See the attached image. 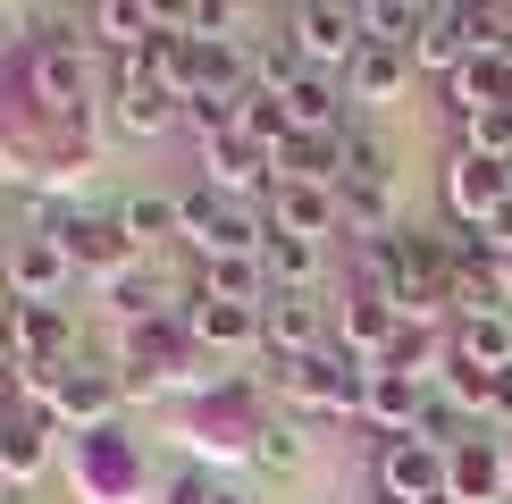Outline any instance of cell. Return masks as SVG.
Wrapping results in <instances>:
<instances>
[{
  "mask_svg": "<svg viewBox=\"0 0 512 504\" xmlns=\"http://www.w3.org/2000/svg\"><path fill=\"white\" fill-rule=\"evenodd\" d=\"M185 202V244H194V261H261L269 252V210L261 202H227L210 194V185H194Z\"/></svg>",
  "mask_w": 512,
  "mask_h": 504,
  "instance_id": "2",
  "label": "cell"
},
{
  "mask_svg": "<svg viewBox=\"0 0 512 504\" xmlns=\"http://www.w3.org/2000/svg\"><path fill=\"white\" fill-rule=\"evenodd\" d=\"M0 286H9V303H68L76 269H68V252H59V236H9Z\"/></svg>",
  "mask_w": 512,
  "mask_h": 504,
  "instance_id": "11",
  "label": "cell"
},
{
  "mask_svg": "<svg viewBox=\"0 0 512 504\" xmlns=\"http://www.w3.org/2000/svg\"><path fill=\"white\" fill-rule=\"evenodd\" d=\"M110 126L118 135H168V126H185V93H168V84H152V76H135L118 59V84H110Z\"/></svg>",
  "mask_w": 512,
  "mask_h": 504,
  "instance_id": "14",
  "label": "cell"
},
{
  "mask_svg": "<svg viewBox=\"0 0 512 504\" xmlns=\"http://www.w3.org/2000/svg\"><path fill=\"white\" fill-rule=\"evenodd\" d=\"M51 412H17V420H0V479H9V488H26V479H42L51 471Z\"/></svg>",
  "mask_w": 512,
  "mask_h": 504,
  "instance_id": "21",
  "label": "cell"
},
{
  "mask_svg": "<svg viewBox=\"0 0 512 504\" xmlns=\"http://www.w3.org/2000/svg\"><path fill=\"white\" fill-rule=\"evenodd\" d=\"M261 210H269V227H277V236H303V244H328V236H345V210H336V185L277 177Z\"/></svg>",
  "mask_w": 512,
  "mask_h": 504,
  "instance_id": "13",
  "label": "cell"
},
{
  "mask_svg": "<svg viewBox=\"0 0 512 504\" xmlns=\"http://www.w3.org/2000/svg\"><path fill=\"white\" fill-rule=\"evenodd\" d=\"M429 504H454V496H429Z\"/></svg>",
  "mask_w": 512,
  "mask_h": 504,
  "instance_id": "39",
  "label": "cell"
},
{
  "mask_svg": "<svg viewBox=\"0 0 512 504\" xmlns=\"http://www.w3.org/2000/svg\"><path fill=\"white\" fill-rule=\"evenodd\" d=\"M445 370L504 378V370H512V311H479V320H454V328H445Z\"/></svg>",
  "mask_w": 512,
  "mask_h": 504,
  "instance_id": "17",
  "label": "cell"
},
{
  "mask_svg": "<svg viewBox=\"0 0 512 504\" xmlns=\"http://www.w3.org/2000/svg\"><path fill=\"white\" fill-rule=\"evenodd\" d=\"M471 51H479V34H471V9H429V34H420L412 68H437V76H454Z\"/></svg>",
  "mask_w": 512,
  "mask_h": 504,
  "instance_id": "25",
  "label": "cell"
},
{
  "mask_svg": "<svg viewBox=\"0 0 512 504\" xmlns=\"http://www.w3.org/2000/svg\"><path fill=\"white\" fill-rule=\"evenodd\" d=\"M429 395H437V378H412V370H387V362H378L370 387H361V420H370L378 437H412L420 412H429Z\"/></svg>",
  "mask_w": 512,
  "mask_h": 504,
  "instance_id": "15",
  "label": "cell"
},
{
  "mask_svg": "<svg viewBox=\"0 0 512 504\" xmlns=\"http://www.w3.org/2000/svg\"><path fill=\"white\" fill-rule=\"evenodd\" d=\"M118 227H126L135 244H168V236H185V202L143 185V194H126V202H118Z\"/></svg>",
  "mask_w": 512,
  "mask_h": 504,
  "instance_id": "27",
  "label": "cell"
},
{
  "mask_svg": "<svg viewBox=\"0 0 512 504\" xmlns=\"http://www.w3.org/2000/svg\"><path fill=\"white\" fill-rule=\"evenodd\" d=\"M403 84H412V51H378V42H361V59L345 68V101L387 110V101H403Z\"/></svg>",
  "mask_w": 512,
  "mask_h": 504,
  "instance_id": "22",
  "label": "cell"
},
{
  "mask_svg": "<svg viewBox=\"0 0 512 504\" xmlns=\"http://www.w3.org/2000/svg\"><path fill=\"white\" fill-rule=\"evenodd\" d=\"M445 496L454 504H504L512 479H504V437L487 429L471 437V446H454V462H445Z\"/></svg>",
  "mask_w": 512,
  "mask_h": 504,
  "instance_id": "18",
  "label": "cell"
},
{
  "mask_svg": "<svg viewBox=\"0 0 512 504\" xmlns=\"http://www.w3.org/2000/svg\"><path fill=\"white\" fill-rule=\"evenodd\" d=\"M0 504H9V479H0Z\"/></svg>",
  "mask_w": 512,
  "mask_h": 504,
  "instance_id": "38",
  "label": "cell"
},
{
  "mask_svg": "<svg viewBox=\"0 0 512 504\" xmlns=\"http://www.w3.org/2000/svg\"><path fill=\"white\" fill-rule=\"evenodd\" d=\"M462 152H479V160H504V168H512V110H479V118H462Z\"/></svg>",
  "mask_w": 512,
  "mask_h": 504,
  "instance_id": "31",
  "label": "cell"
},
{
  "mask_svg": "<svg viewBox=\"0 0 512 504\" xmlns=\"http://www.w3.org/2000/svg\"><path fill=\"white\" fill-rule=\"evenodd\" d=\"M68 488H76V504H143V454L118 420L84 429L68 446Z\"/></svg>",
  "mask_w": 512,
  "mask_h": 504,
  "instance_id": "3",
  "label": "cell"
},
{
  "mask_svg": "<svg viewBox=\"0 0 512 504\" xmlns=\"http://www.w3.org/2000/svg\"><path fill=\"white\" fill-rule=\"evenodd\" d=\"M420 34H429V9H420V0H361V42H378V51H420Z\"/></svg>",
  "mask_w": 512,
  "mask_h": 504,
  "instance_id": "26",
  "label": "cell"
},
{
  "mask_svg": "<svg viewBox=\"0 0 512 504\" xmlns=\"http://www.w3.org/2000/svg\"><path fill=\"white\" fill-rule=\"evenodd\" d=\"M261 269H269V294H311L319 278H328V244H303V236H277L269 227Z\"/></svg>",
  "mask_w": 512,
  "mask_h": 504,
  "instance_id": "23",
  "label": "cell"
},
{
  "mask_svg": "<svg viewBox=\"0 0 512 504\" xmlns=\"http://www.w3.org/2000/svg\"><path fill=\"white\" fill-rule=\"evenodd\" d=\"M219 488H210V471H194V462H185V471H168L160 488H152V504H210Z\"/></svg>",
  "mask_w": 512,
  "mask_h": 504,
  "instance_id": "34",
  "label": "cell"
},
{
  "mask_svg": "<svg viewBox=\"0 0 512 504\" xmlns=\"http://www.w3.org/2000/svg\"><path fill=\"white\" fill-rule=\"evenodd\" d=\"M236 135H252L261 152H286V135H294V118H286V93H261V84H252V93L236 101Z\"/></svg>",
  "mask_w": 512,
  "mask_h": 504,
  "instance_id": "29",
  "label": "cell"
},
{
  "mask_svg": "<svg viewBox=\"0 0 512 504\" xmlns=\"http://www.w3.org/2000/svg\"><path fill=\"white\" fill-rule=\"evenodd\" d=\"M445 101H454V118L512 110V51H471L454 76H445Z\"/></svg>",
  "mask_w": 512,
  "mask_h": 504,
  "instance_id": "20",
  "label": "cell"
},
{
  "mask_svg": "<svg viewBox=\"0 0 512 504\" xmlns=\"http://www.w3.org/2000/svg\"><path fill=\"white\" fill-rule=\"evenodd\" d=\"M395 328H403V311L387 303V294H370V286H345V311H336V345L353 353V362H387V345H395Z\"/></svg>",
  "mask_w": 512,
  "mask_h": 504,
  "instance_id": "16",
  "label": "cell"
},
{
  "mask_svg": "<svg viewBox=\"0 0 512 504\" xmlns=\"http://www.w3.org/2000/svg\"><path fill=\"white\" fill-rule=\"evenodd\" d=\"M185 328H194L202 353H252V345H261V303H210V294H185Z\"/></svg>",
  "mask_w": 512,
  "mask_h": 504,
  "instance_id": "19",
  "label": "cell"
},
{
  "mask_svg": "<svg viewBox=\"0 0 512 504\" xmlns=\"http://www.w3.org/2000/svg\"><path fill=\"white\" fill-rule=\"evenodd\" d=\"M504 479H512V437H504Z\"/></svg>",
  "mask_w": 512,
  "mask_h": 504,
  "instance_id": "37",
  "label": "cell"
},
{
  "mask_svg": "<svg viewBox=\"0 0 512 504\" xmlns=\"http://www.w3.org/2000/svg\"><path fill=\"white\" fill-rule=\"evenodd\" d=\"M336 185H395V152L378 126H345V177Z\"/></svg>",
  "mask_w": 512,
  "mask_h": 504,
  "instance_id": "30",
  "label": "cell"
},
{
  "mask_svg": "<svg viewBox=\"0 0 512 504\" xmlns=\"http://www.w3.org/2000/svg\"><path fill=\"white\" fill-rule=\"evenodd\" d=\"M34 404L51 412L59 437H68V429H76V437H84V429H110L118 404H126V395H118V362H84V353H76L68 370L34 378Z\"/></svg>",
  "mask_w": 512,
  "mask_h": 504,
  "instance_id": "4",
  "label": "cell"
},
{
  "mask_svg": "<svg viewBox=\"0 0 512 504\" xmlns=\"http://www.w3.org/2000/svg\"><path fill=\"white\" fill-rule=\"evenodd\" d=\"M210 504H252V496H244V488H219V496H210Z\"/></svg>",
  "mask_w": 512,
  "mask_h": 504,
  "instance_id": "36",
  "label": "cell"
},
{
  "mask_svg": "<svg viewBox=\"0 0 512 504\" xmlns=\"http://www.w3.org/2000/svg\"><path fill=\"white\" fill-rule=\"evenodd\" d=\"M445 446H429V437H387L378 446V504H429L445 496Z\"/></svg>",
  "mask_w": 512,
  "mask_h": 504,
  "instance_id": "9",
  "label": "cell"
},
{
  "mask_svg": "<svg viewBox=\"0 0 512 504\" xmlns=\"http://www.w3.org/2000/svg\"><path fill=\"white\" fill-rule=\"evenodd\" d=\"M487 420H496V437H512V370L487 387Z\"/></svg>",
  "mask_w": 512,
  "mask_h": 504,
  "instance_id": "35",
  "label": "cell"
},
{
  "mask_svg": "<svg viewBox=\"0 0 512 504\" xmlns=\"http://www.w3.org/2000/svg\"><path fill=\"white\" fill-rule=\"evenodd\" d=\"M0 261H9V244H0Z\"/></svg>",
  "mask_w": 512,
  "mask_h": 504,
  "instance_id": "40",
  "label": "cell"
},
{
  "mask_svg": "<svg viewBox=\"0 0 512 504\" xmlns=\"http://www.w3.org/2000/svg\"><path fill=\"white\" fill-rule=\"evenodd\" d=\"M194 294H210V303H269V269L261 261H202Z\"/></svg>",
  "mask_w": 512,
  "mask_h": 504,
  "instance_id": "28",
  "label": "cell"
},
{
  "mask_svg": "<svg viewBox=\"0 0 512 504\" xmlns=\"http://www.w3.org/2000/svg\"><path fill=\"white\" fill-rule=\"evenodd\" d=\"M185 126H194V143L236 135V101H219V93H185Z\"/></svg>",
  "mask_w": 512,
  "mask_h": 504,
  "instance_id": "33",
  "label": "cell"
},
{
  "mask_svg": "<svg viewBox=\"0 0 512 504\" xmlns=\"http://www.w3.org/2000/svg\"><path fill=\"white\" fill-rule=\"evenodd\" d=\"M286 118H294V135H345V84H336V76H303V84H294V93H286Z\"/></svg>",
  "mask_w": 512,
  "mask_h": 504,
  "instance_id": "24",
  "label": "cell"
},
{
  "mask_svg": "<svg viewBox=\"0 0 512 504\" xmlns=\"http://www.w3.org/2000/svg\"><path fill=\"white\" fill-rule=\"evenodd\" d=\"M0 362H17V370H34V378L68 370L76 362L68 303H9V311H0Z\"/></svg>",
  "mask_w": 512,
  "mask_h": 504,
  "instance_id": "5",
  "label": "cell"
},
{
  "mask_svg": "<svg viewBox=\"0 0 512 504\" xmlns=\"http://www.w3.org/2000/svg\"><path fill=\"white\" fill-rule=\"evenodd\" d=\"M59 252H68V269H84V278L118 286L126 269H143V244L118 227V210H76L68 227H59Z\"/></svg>",
  "mask_w": 512,
  "mask_h": 504,
  "instance_id": "8",
  "label": "cell"
},
{
  "mask_svg": "<svg viewBox=\"0 0 512 504\" xmlns=\"http://www.w3.org/2000/svg\"><path fill=\"white\" fill-rule=\"evenodd\" d=\"M286 34L319 76H336L361 59V0H303V9H286Z\"/></svg>",
  "mask_w": 512,
  "mask_h": 504,
  "instance_id": "7",
  "label": "cell"
},
{
  "mask_svg": "<svg viewBox=\"0 0 512 504\" xmlns=\"http://www.w3.org/2000/svg\"><path fill=\"white\" fill-rule=\"evenodd\" d=\"M336 345V320L328 303H311V294H269L261 303V353L269 362H303V353Z\"/></svg>",
  "mask_w": 512,
  "mask_h": 504,
  "instance_id": "12",
  "label": "cell"
},
{
  "mask_svg": "<svg viewBox=\"0 0 512 504\" xmlns=\"http://www.w3.org/2000/svg\"><path fill=\"white\" fill-rule=\"evenodd\" d=\"M252 462H261V471H303V429H294V420H269L261 437H252Z\"/></svg>",
  "mask_w": 512,
  "mask_h": 504,
  "instance_id": "32",
  "label": "cell"
},
{
  "mask_svg": "<svg viewBox=\"0 0 512 504\" xmlns=\"http://www.w3.org/2000/svg\"><path fill=\"white\" fill-rule=\"evenodd\" d=\"M445 210L462 227H496L512 210V168L504 160H479V152H454L445 160Z\"/></svg>",
  "mask_w": 512,
  "mask_h": 504,
  "instance_id": "10",
  "label": "cell"
},
{
  "mask_svg": "<svg viewBox=\"0 0 512 504\" xmlns=\"http://www.w3.org/2000/svg\"><path fill=\"white\" fill-rule=\"evenodd\" d=\"M269 429V412H261V395L244 387V378H219V387L194 404V420H185V446H202V454H244L252 462V437Z\"/></svg>",
  "mask_w": 512,
  "mask_h": 504,
  "instance_id": "6",
  "label": "cell"
},
{
  "mask_svg": "<svg viewBox=\"0 0 512 504\" xmlns=\"http://www.w3.org/2000/svg\"><path fill=\"white\" fill-rule=\"evenodd\" d=\"M269 387L286 395L294 412H311V420H361L370 362H353L345 345H319V353H303V362H269Z\"/></svg>",
  "mask_w": 512,
  "mask_h": 504,
  "instance_id": "1",
  "label": "cell"
}]
</instances>
